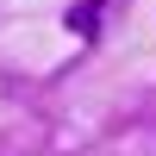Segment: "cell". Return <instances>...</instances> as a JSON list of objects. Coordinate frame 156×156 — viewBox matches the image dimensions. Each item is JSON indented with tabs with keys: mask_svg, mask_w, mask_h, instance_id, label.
<instances>
[{
	"mask_svg": "<svg viewBox=\"0 0 156 156\" xmlns=\"http://www.w3.org/2000/svg\"><path fill=\"white\" fill-rule=\"evenodd\" d=\"M69 31H75V37H94V31H100V0H81V6H69Z\"/></svg>",
	"mask_w": 156,
	"mask_h": 156,
	"instance_id": "cell-1",
	"label": "cell"
}]
</instances>
